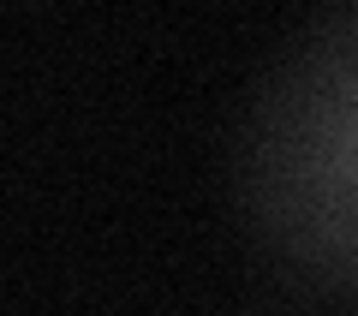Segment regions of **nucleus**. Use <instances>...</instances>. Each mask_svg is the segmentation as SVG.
Segmentation results:
<instances>
[{"instance_id":"f257e3e1","label":"nucleus","mask_w":358,"mask_h":316,"mask_svg":"<svg viewBox=\"0 0 358 316\" xmlns=\"http://www.w3.org/2000/svg\"><path fill=\"white\" fill-rule=\"evenodd\" d=\"M305 179L317 215L358 239V54L322 84L305 131Z\"/></svg>"}]
</instances>
